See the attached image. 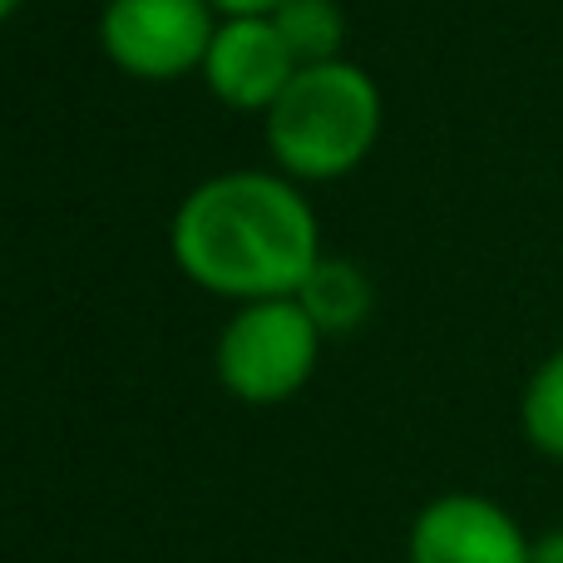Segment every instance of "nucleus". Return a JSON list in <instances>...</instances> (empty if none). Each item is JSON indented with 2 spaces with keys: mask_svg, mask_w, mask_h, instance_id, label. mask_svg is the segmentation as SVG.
<instances>
[{
  "mask_svg": "<svg viewBox=\"0 0 563 563\" xmlns=\"http://www.w3.org/2000/svg\"><path fill=\"white\" fill-rule=\"evenodd\" d=\"M218 15H273L282 0H208Z\"/></svg>",
  "mask_w": 563,
  "mask_h": 563,
  "instance_id": "nucleus-11",
  "label": "nucleus"
},
{
  "mask_svg": "<svg viewBox=\"0 0 563 563\" xmlns=\"http://www.w3.org/2000/svg\"><path fill=\"white\" fill-rule=\"evenodd\" d=\"M273 25L282 30L297 65H327L346 59V10L336 0H282L273 10Z\"/></svg>",
  "mask_w": 563,
  "mask_h": 563,
  "instance_id": "nucleus-8",
  "label": "nucleus"
},
{
  "mask_svg": "<svg viewBox=\"0 0 563 563\" xmlns=\"http://www.w3.org/2000/svg\"><path fill=\"white\" fill-rule=\"evenodd\" d=\"M321 331L297 297L243 301L218 331L213 371L218 386L243 406H282L317 376Z\"/></svg>",
  "mask_w": 563,
  "mask_h": 563,
  "instance_id": "nucleus-3",
  "label": "nucleus"
},
{
  "mask_svg": "<svg viewBox=\"0 0 563 563\" xmlns=\"http://www.w3.org/2000/svg\"><path fill=\"white\" fill-rule=\"evenodd\" d=\"M529 544L515 515L475 489H445L410 519L406 563H529Z\"/></svg>",
  "mask_w": 563,
  "mask_h": 563,
  "instance_id": "nucleus-5",
  "label": "nucleus"
},
{
  "mask_svg": "<svg viewBox=\"0 0 563 563\" xmlns=\"http://www.w3.org/2000/svg\"><path fill=\"white\" fill-rule=\"evenodd\" d=\"M297 69V55L287 49L273 15H223L198 75L213 89L218 104L243 109V114H267Z\"/></svg>",
  "mask_w": 563,
  "mask_h": 563,
  "instance_id": "nucleus-6",
  "label": "nucleus"
},
{
  "mask_svg": "<svg viewBox=\"0 0 563 563\" xmlns=\"http://www.w3.org/2000/svg\"><path fill=\"white\" fill-rule=\"evenodd\" d=\"M174 267L223 301L297 297L321 263V228L287 174L233 168L203 178L168 223Z\"/></svg>",
  "mask_w": 563,
  "mask_h": 563,
  "instance_id": "nucleus-1",
  "label": "nucleus"
},
{
  "mask_svg": "<svg viewBox=\"0 0 563 563\" xmlns=\"http://www.w3.org/2000/svg\"><path fill=\"white\" fill-rule=\"evenodd\" d=\"M297 301L307 307V317L317 321L321 336H351V331L366 327L371 301H376V287L346 257H321L311 267V277L301 282Z\"/></svg>",
  "mask_w": 563,
  "mask_h": 563,
  "instance_id": "nucleus-7",
  "label": "nucleus"
},
{
  "mask_svg": "<svg viewBox=\"0 0 563 563\" xmlns=\"http://www.w3.org/2000/svg\"><path fill=\"white\" fill-rule=\"evenodd\" d=\"M218 20L223 15L208 0H109L99 15V45L129 79L168 85L203 69Z\"/></svg>",
  "mask_w": 563,
  "mask_h": 563,
  "instance_id": "nucleus-4",
  "label": "nucleus"
},
{
  "mask_svg": "<svg viewBox=\"0 0 563 563\" xmlns=\"http://www.w3.org/2000/svg\"><path fill=\"white\" fill-rule=\"evenodd\" d=\"M519 430L544 460L563 465V346L549 351L525 380L519 396Z\"/></svg>",
  "mask_w": 563,
  "mask_h": 563,
  "instance_id": "nucleus-9",
  "label": "nucleus"
},
{
  "mask_svg": "<svg viewBox=\"0 0 563 563\" xmlns=\"http://www.w3.org/2000/svg\"><path fill=\"white\" fill-rule=\"evenodd\" d=\"M15 10H20V0H0V25H5V20L15 15Z\"/></svg>",
  "mask_w": 563,
  "mask_h": 563,
  "instance_id": "nucleus-12",
  "label": "nucleus"
},
{
  "mask_svg": "<svg viewBox=\"0 0 563 563\" xmlns=\"http://www.w3.org/2000/svg\"><path fill=\"white\" fill-rule=\"evenodd\" d=\"M529 563H563V525L544 529V534L529 544Z\"/></svg>",
  "mask_w": 563,
  "mask_h": 563,
  "instance_id": "nucleus-10",
  "label": "nucleus"
},
{
  "mask_svg": "<svg viewBox=\"0 0 563 563\" xmlns=\"http://www.w3.org/2000/svg\"><path fill=\"white\" fill-rule=\"evenodd\" d=\"M380 124H386L380 85L356 59L301 65L263 114L267 148L291 184L346 178L376 148Z\"/></svg>",
  "mask_w": 563,
  "mask_h": 563,
  "instance_id": "nucleus-2",
  "label": "nucleus"
}]
</instances>
